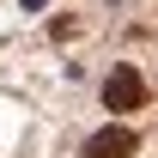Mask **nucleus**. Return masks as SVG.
I'll list each match as a JSON object with an SVG mask.
<instances>
[{"label": "nucleus", "instance_id": "nucleus-1", "mask_svg": "<svg viewBox=\"0 0 158 158\" xmlns=\"http://www.w3.org/2000/svg\"><path fill=\"white\" fill-rule=\"evenodd\" d=\"M140 103H146V79L134 67H116L103 79V110H140Z\"/></svg>", "mask_w": 158, "mask_h": 158}, {"label": "nucleus", "instance_id": "nucleus-2", "mask_svg": "<svg viewBox=\"0 0 158 158\" xmlns=\"http://www.w3.org/2000/svg\"><path fill=\"white\" fill-rule=\"evenodd\" d=\"M134 152H140L134 128H122V122H110V128H98V134L85 140V152H79V158H134Z\"/></svg>", "mask_w": 158, "mask_h": 158}]
</instances>
